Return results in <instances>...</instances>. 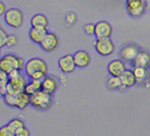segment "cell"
Returning a JSON list of instances; mask_svg holds the SVG:
<instances>
[{"instance_id":"cell-4","label":"cell","mask_w":150,"mask_h":136,"mask_svg":"<svg viewBox=\"0 0 150 136\" xmlns=\"http://www.w3.org/2000/svg\"><path fill=\"white\" fill-rule=\"evenodd\" d=\"M4 21L8 26L13 29H18L22 26L23 23V14L20 10L16 8H11L7 11L4 15Z\"/></svg>"},{"instance_id":"cell-1","label":"cell","mask_w":150,"mask_h":136,"mask_svg":"<svg viewBox=\"0 0 150 136\" xmlns=\"http://www.w3.org/2000/svg\"><path fill=\"white\" fill-rule=\"evenodd\" d=\"M25 74L30 80H39L42 81L48 73V65L43 59L33 57L28 60L24 68Z\"/></svg>"},{"instance_id":"cell-31","label":"cell","mask_w":150,"mask_h":136,"mask_svg":"<svg viewBox=\"0 0 150 136\" xmlns=\"http://www.w3.org/2000/svg\"><path fill=\"white\" fill-rule=\"evenodd\" d=\"M15 136H30V130L27 129V127H23V129L17 130L16 132L14 133Z\"/></svg>"},{"instance_id":"cell-16","label":"cell","mask_w":150,"mask_h":136,"mask_svg":"<svg viewBox=\"0 0 150 136\" xmlns=\"http://www.w3.org/2000/svg\"><path fill=\"white\" fill-rule=\"evenodd\" d=\"M121 79V82H122V85L125 88H129V87H132L136 84V78H135V75H134V73L132 70H127L126 69L123 74L120 76Z\"/></svg>"},{"instance_id":"cell-11","label":"cell","mask_w":150,"mask_h":136,"mask_svg":"<svg viewBox=\"0 0 150 136\" xmlns=\"http://www.w3.org/2000/svg\"><path fill=\"white\" fill-rule=\"evenodd\" d=\"M58 45H59V39L57 37V35L52 33H48L45 38L43 39V41L41 42L40 47L43 51L50 53V51L56 50Z\"/></svg>"},{"instance_id":"cell-10","label":"cell","mask_w":150,"mask_h":136,"mask_svg":"<svg viewBox=\"0 0 150 136\" xmlns=\"http://www.w3.org/2000/svg\"><path fill=\"white\" fill-rule=\"evenodd\" d=\"M125 70V63L121 59H114L108 64V71L113 77H120Z\"/></svg>"},{"instance_id":"cell-17","label":"cell","mask_w":150,"mask_h":136,"mask_svg":"<svg viewBox=\"0 0 150 136\" xmlns=\"http://www.w3.org/2000/svg\"><path fill=\"white\" fill-rule=\"evenodd\" d=\"M133 73L136 78V83L138 84H144L147 81L149 78V71L147 68H140V67H134Z\"/></svg>"},{"instance_id":"cell-20","label":"cell","mask_w":150,"mask_h":136,"mask_svg":"<svg viewBox=\"0 0 150 136\" xmlns=\"http://www.w3.org/2000/svg\"><path fill=\"white\" fill-rule=\"evenodd\" d=\"M5 56L8 58V60L11 62V64L13 65V69L15 70H19L21 71L22 70H24L25 68V63L23 61V59L18 57L17 55L15 54H11V53H9V54H6Z\"/></svg>"},{"instance_id":"cell-7","label":"cell","mask_w":150,"mask_h":136,"mask_svg":"<svg viewBox=\"0 0 150 136\" xmlns=\"http://www.w3.org/2000/svg\"><path fill=\"white\" fill-rule=\"evenodd\" d=\"M58 67L63 73L69 74L74 71L76 65H75L73 55L71 54H66L63 55L58 59Z\"/></svg>"},{"instance_id":"cell-24","label":"cell","mask_w":150,"mask_h":136,"mask_svg":"<svg viewBox=\"0 0 150 136\" xmlns=\"http://www.w3.org/2000/svg\"><path fill=\"white\" fill-rule=\"evenodd\" d=\"M106 85H108V87L111 90H117V89H121V88H124L123 85H122L120 77L111 76L110 78H108Z\"/></svg>"},{"instance_id":"cell-29","label":"cell","mask_w":150,"mask_h":136,"mask_svg":"<svg viewBox=\"0 0 150 136\" xmlns=\"http://www.w3.org/2000/svg\"><path fill=\"white\" fill-rule=\"evenodd\" d=\"M18 43V38L16 35L14 34H11L9 35V37H8V41H7V45L8 47H14L16 46Z\"/></svg>"},{"instance_id":"cell-8","label":"cell","mask_w":150,"mask_h":136,"mask_svg":"<svg viewBox=\"0 0 150 136\" xmlns=\"http://www.w3.org/2000/svg\"><path fill=\"white\" fill-rule=\"evenodd\" d=\"M112 34V26L108 21H99L95 24V35L96 39L110 38Z\"/></svg>"},{"instance_id":"cell-2","label":"cell","mask_w":150,"mask_h":136,"mask_svg":"<svg viewBox=\"0 0 150 136\" xmlns=\"http://www.w3.org/2000/svg\"><path fill=\"white\" fill-rule=\"evenodd\" d=\"M52 99V94L41 90L30 96V105L37 110H46L50 108Z\"/></svg>"},{"instance_id":"cell-22","label":"cell","mask_w":150,"mask_h":136,"mask_svg":"<svg viewBox=\"0 0 150 136\" xmlns=\"http://www.w3.org/2000/svg\"><path fill=\"white\" fill-rule=\"evenodd\" d=\"M7 126L14 133L16 132L17 130H21V129H23V127H26L24 121H23V120H21L20 118H13V119L10 120V121L8 122Z\"/></svg>"},{"instance_id":"cell-3","label":"cell","mask_w":150,"mask_h":136,"mask_svg":"<svg viewBox=\"0 0 150 136\" xmlns=\"http://www.w3.org/2000/svg\"><path fill=\"white\" fill-rule=\"evenodd\" d=\"M27 75L25 73H21V75L17 78L10 79V82L7 86V93L13 94V95H18L20 93H25L26 87L28 84Z\"/></svg>"},{"instance_id":"cell-5","label":"cell","mask_w":150,"mask_h":136,"mask_svg":"<svg viewBox=\"0 0 150 136\" xmlns=\"http://www.w3.org/2000/svg\"><path fill=\"white\" fill-rule=\"evenodd\" d=\"M126 11L133 17H139L143 15L146 9L144 0H127L125 3Z\"/></svg>"},{"instance_id":"cell-18","label":"cell","mask_w":150,"mask_h":136,"mask_svg":"<svg viewBox=\"0 0 150 136\" xmlns=\"http://www.w3.org/2000/svg\"><path fill=\"white\" fill-rule=\"evenodd\" d=\"M150 64V54L145 51H141L138 56L136 57L133 65L134 67L147 68Z\"/></svg>"},{"instance_id":"cell-19","label":"cell","mask_w":150,"mask_h":136,"mask_svg":"<svg viewBox=\"0 0 150 136\" xmlns=\"http://www.w3.org/2000/svg\"><path fill=\"white\" fill-rule=\"evenodd\" d=\"M41 90H42V81H39V80H29V82L27 84L25 93L27 94H29L30 96H31V95L35 94Z\"/></svg>"},{"instance_id":"cell-26","label":"cell","mask_w":150,"mask_h":136,"mask_svg":"<svg viewBox=\"0 0 150 136\" xmlns=\"http://www.w3.org/2000/svg\"><path fill=\"white\" fill-rule=\"evenodd\" d=\"M84 31L88 35H95V24L88 23L84 26Z\"/></svg>"},{"instance_id":"cell-14","label":"cell","mask_w":150,"mask_h":136,"mask_svg":"<svg viewBox=\"0 0 150 136\" xmlns=\"http://www.w3.org/2000/svg\"><path fill=\"white\" fill-rule=\"evenodd\" d=\"M48 29H41V28H30L29 31V36L30 40L35 44L40 45L43 39L48 33Z\"/></svg>"},{"instance_id":"cell-13","label":"cell","mask_w":150,"mask_h":136,"mask_svg":"<svg viewBox=\"0 0 150 136\" xmlns=\"http://www.w3.org/2000/svg\"><path fill=\"white\" fill-rule=\"evenodd\" d=\"M73 58H74V62L76 67L81 68V69L88 67L90 63L89 54L86 53V51H83V50H79L75 51L73 54Z\"/></svg>"},{"instance_id":"cell-23","label":"cell","mask_w":150,"mask_h":136,"mask_svg":"<svg viewBox=\"0 0 150 136\" xmlns=\"http://www.w3.org/2000/svg\"><path fill=\"white\" fill-rule=\"evenodd\" d=\"M0 70L4 71V73H6L7 74H10L11 71L15 70L13 69V65H11V62L8 60V58L5 56V55L2 56L1 59H0Z\"/></svg>"},{"instance_id":"cell-27","label":"cell","mask_w":150,"mask_h":136,"mask_svg":"<svg viewBox=\"0 0 150 136\" xmlns=\"http://www.w3.org/2000/svg\"><path fill=\"white\" fill-rule=\"evenodd\" d=\"M0 136H15V134L8 127L7 125H4L0 127Z\"/></svg>"},{"instance_id":"cell-12","label":"cell","mask_w":150,"mask_h":136,"mask_svg":"<svg viewBox=\"0 0 150 136\" xmlns=\"http://www.w3.org/2000/svg\"><path fill=\"white\" fill-rule=\"evenodd\" d=\"M59 86V80L51 75H47V76L42 80V90L47 91L50 94L54 93Z\"/></svg>"},{"instance_id":"cell-6","label":"cell","mask_w":150,"mask_h":136,"mask_svg":"<svg viewBox=\"0 0 150 136\" xmlns=\"http://www.w3.org/2000/svg\"><path fill=\"white\" fill-rule=\"evenodd\" d=\"M94 47H95L97 53L102 56H109L115 50V46L110 38L96 39L95 43H94Z\"/></svg>"},{"instance_id":"cell-28","label":"cell","mask_w":150,"mask_h":136,"mask_svg":"<svg viewBox=\"0 0 150 136\" xmlns=\"http://www.w3.org/2000/svg\"><path fill=\"white\" fill-rule=\"evenodd\" d=\"M8 37H9V35H8L6 33V31L1 28V29H0V47L7 45Z\"/></svg>"},{"instance_id":"cell-32","label":"cell","mask_w":150,"mask_h":136,"mask_svg":"<svg viewBox=\"0 0 150 136\" xmlns=\"http://www.w3.org/2000/svg\"><path fill=\"white\" fill-rule=\"evenodd\" d=\"M6 10V5L3 2H0V15H5V14L7 13Z\"/></svg>"},{"instance_id":"cell-21","label":"cell","mask_w":150,"mask_h":136,"mask_svg":"<svg viewBox=\"0 0 150 136\" xmlns=\"http://www.w3.org/2000/svg\"><path fill=\"white\" fill-rule=\"evenodd\" d=\"M29 105H30V96L29 94H27L26 93H23L17 95L15 108H17L19 110H24Z\"/></svg>"},{"instance_id":"cell-25","label":"cell","mask_w":150,"mask_h":136,"mask_svg":"<svg viewBox=\"0 0 150 136\" xmlns=\"http://www.w3.org/2000/svg\"><path fill=\"white\" fill-rule=\"evenodd\" d=\"M16 99H17V95H13V94H6L3 96V100L5 104H7L9 107H13L15 108L16 105Z\"/></svg>"},{"instance_id":"cell-30","label":"cell","mask_w":150,"mask_h":136,"mask_svg":"<svg viewBox=\"0 0 150 136\" xmlns=\"http://www.w3.org/2000/svg\"><path fill=\"white\" fill-rule=\"evenodd\" d=\"M77 20V16L74 13H69L66 15V22L69 24V25H72Z\"/></svg>"},{"instance_id":"cell-15","label":"cell","mask_w":150,"mask_h":136,"mask_svg":"<svg viewBox=\"0 0 150 136\" xmlns=\"http://www.w3.org/2000/svg\"><path fill=\"white\" fill-rule=\"evenodd\" d=\"M31 28H41V29H48L49 19L45 14H36L30 19Z\"/></svg>"},{"instance_id":"cell-9","label":"cell","mask_w":150,"mask_h":136,"mask_svg":"<svg viewBox=\"0 0 150 136\" xmlns=\"http://www.w3.org/2000/svg\"><path fill=\"white\" fill-rule=\"evenodd\" d=\"M140 51V49L136 45H126L121 50L120 56L123 59V61L134 63Z\"/></svg>"}]
</instances>
